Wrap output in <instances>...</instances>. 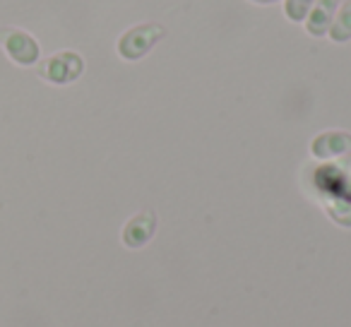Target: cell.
Wrapping results in <instances>:
<instances>
[{"label":"cell","instance_id":"52a82bcc","mask_svg":"<svg viewBox=\"0 0 351 327\" xmlns=\"http://www.w3.org/2000/svg\"><path fill=\"white\" fill-rule=\"evenodd\" d=\"M330 39L337 44H346L351 39V0H344L335 12V20L330 27Z\"/></svg>","mask_w":351,"mask_h":327},{"label":"cell","instance_id":"3957f363","mask_svg":"<svg viewBox=\"0 0 351 327\" xmlns=\"http://www.w3.org/2000/svg\"><path fill=\"white\" fill-rule=\"evenodd\" d=\"M0 46L5 51V56L12 63L22 65V68H29L36 65L41 58V46L29 32L17 29V27H8V29L0 32Z\"/></svg>","mask_w":351,"mask_h":327},{"label":"cell","instance_id":"8992f818","mask_svg":"<svg viewBox=\"0 0 351 327\" xmlns=\"http://www.w3.org/2000/svg\"><path fill=\"white\" fill-rule=\"evenodd\" d=\"M335 12H337V0H315L311 12H308V17L303 20L306 32L311 36H325L332 27Z\"/></svg>","mask_w":351,"mask_h":327},{"label":"cell","instance_id":"8fae6325","mask_svg":"<svg viewBox=\"0 0 351 327\" xmlns=\"http://www.w3.org/2000/svg\"><path fill=\"white\" fill-rule=\"evenodd\" d=\"M250 3H258V5H272V3H279V0H250Z\"/></svg>","mask_w":351,"mask_h":327},{"label":"cell","instance_id":"5b68a950","mask_svg":"<svg viewBox=\"0 0 351 327\" xmlns=\"http://www.w3.org/2000/svg\"><path fill=\"white\" fill-rule=\"evenodd\" d=\"M154 234H156V215L152 210H145L132 217V219H128V224L123 226V243L128 248H142V245L149 243Z\"/></svg>","mask_w":351,"mask_h":327},{"label":"cell","instance_id":"9c48e42d","mask_svg":"<svg viewBox=\"0 0 351 327\" xmlns=\"http://www.w3.org/2000/svg\"><path fill=\"white\" fill-rule=\"evenodd\" d=\"M315 0H284V15L291 22H303Z\"/></svg>","mask_w":351,"mask_h":327},{"label":"cell","instance_id":"6da1fadb","mask_svg":"<svg viewBox=\"0 0 351 327\" xmlns=\"http://www.w3.org/2000/svg\"><path fill=\"white\" fill-rule=\"evenodd\" d=\"M166 36V27L156 25V22H145V25H137L132 29H128L125 34H121L118 39V56L123 60H140L159 44Z\"/></svg>","mask_w":351,"mask_h":327},{"label":"cell","instance_id":"277c9868","mask_svg":"<svg viewBox=\"0 0 351 327\" xmlns=\"http://www.w3.org/2000/svg\"><path fill=\"white\" fill-rule=\"evenodd\" d=\"M311 154L320 161H339L351 154V135L344 130L320 132L311 142Z\"/></svg>","mask_w":351,"mask_h":327},{"label":"cell","instance_id":"ba28073f","mask_svg":"<svg viewBox=\"0 0 351 327\" xmlns=\"http://www.w3.org/2000/svg\"><path fill=\"white\" fill-rule=\"evenodd\" d=\"M325 210H327V215H330V219L337 221L339 226H346V229L351 226V202L349 200L335 195L332 200L325 202Z\"/></svg>","mask_w":351,"mask_h":327},{"label":"cell","instance_id":"30bf717a","mask_svg":"<svg viewBox=\"0 0 351 327\" xmlns=\"http://www.w3.org/2000/svg\"><path fill=\"white\" fill-rule=\"evenodd\" d=\"M337 197H344V200L351 202V173L346 176V181L341 183V188H339V193H337Z\"/></svg>","mask_w":351,"mask_h":327},{"label":"cell","instance_id":"7a4b0ae2","mask_svg":"<svg viewBox=\"0 0 351 327\" xmlns=\"http://www.w3.org/2000/svg\"><path fill=\"white\" fill-rule=\"evenodd\" d=\"M84 73V60L77 51H58L39 63L41 80L51 84H70Z\"/></svg>","mask_w":351,"mask_h":327}]
</instances>
